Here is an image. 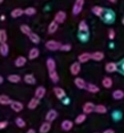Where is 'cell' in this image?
<instances>
[{
  "instance_id": "cell-43",
  "label": "cell",
  "mask_w": 124,
  "mask_h": 133,
  "mask_svg": "<svg viewBox=\"0 0 124 133\" xmlns=\"http://www.w3.org/2000/svg\"><path fill=\"white\" fill-rule=\"evenodd\" d=\"M8 122L6 120H4V121H1L0 122V129H4L8 127Z\"/></svg>"
},
{
  "instance_id": "cell-1",
  "label": "cell",
  "mask_w": 124,
  "mask_h": 133,
  "mask_svg": "<svg viewBox=\"0 0 124 133\" xmlns=\"http://www.w3.org/2000/svg\"><path fill=\"white\" fill-rule=\"evenodd\" d=\"M85 0H76L75 1V4L72 8V13L73 15L77 16L82 11V8H83V5Z\"/></svg>"
},
{
  "instance_id": "cell-2",
  "label": "cell",
  "mask_w": 124,
  "mask_h": 133,
  "mask_svg": "<svg viewBox=\"0 0 124 133\" xmlns=\"http://www.w3.org/2000/svg\"><path fill=\"white\" fill-rule=\"evenodd\" d=\"M45 46H46V48H48V50H51V51H56V50L60 49V48H61V46H62V45H61L59 42H57V41L49 40V41H48V42H46Z\"/></svg>"
},
{
  "instance_id": "cell-34",
  "label": "cell",
  "mask_w": 124,
  "mask_h": 133,
  "mask_svg": "<svg viewBox=\"0 0 124 133\" xmlns=\"http://www.w3.org/2000/svg\"><path fill=\"white\" fill-rule=\"evenodd\" d=\"M20 31L22 32L23 34L27 35L28 37L32 33L31 28H30L29 26H28V25H21V26H20Z\"/></svg>"
},
{
  "instance_id": "cell-20",
  "label": "cell",
  "mask_w": 124,
  "mask_h": 133,
  "mask_svg": "<svg viewBox=\"0 0 124 133\" xmlns=\"http://www.w3.org/2000/svg\"><path fill=\"white\" fill-rule=\"evenodd\" d=\"M104 58V53L101 51H96L91 54V59L94 61H100Z\"/></svg>"
},
{
  "instance_id": "cell-12",
  "label": "cell",
  "mask_w": 124,
  "mask_h": 133,
  "mask_svg": "<svg viewBox=\"0 0 124 133\" xmlns=\"http://www.w3.org/2000/svg\"><path fill=\"white\" fill-rule=\"evenodd\" d=\"M45 95H46V89H45L44 87H37V89H36L35 91V97L37 98H39V99H41V98H43L45 97Z\"/></svg>"
},
{
  "instance_id": "cell-18",
  "label": "cell",
  "mask_w": 124,
  "mask_h": 133,
  "mask_svg": "<svg viewBox=\"0 0 124 133\" xmlns=\"http://www.w3.org/2000/svg\"><path fill=\"white\" fill-rule=\"evenodd\" d=\"M39 98H31L30 99V101L28 102V108L29 109H35L37 107V106L39 105Z\"/></svg>"
},
{
  "instance_id": "cell-16",
  "label": "cell",
  "mask_w": 124,
  "mask_h": 133,
  "mask_svg": "<svg viewBox=\"0 0 124 133\" xmlns=\"http://www.w3.org/2000/svg\"><path fill=\"white\" fill-rule=\"evenodd\" d=\"M47 68H48V72L56 70V62L53 58L48 57V58L47 59Z\"/></svg>"
},
{
  "instance_id": "cell-30",
  "label": "cell",
  "mask_w": 124,
  "mask_h": 133,
  "mask_svg": "<svg viewBox=\"0 0 124 133\" xmlns=\"http://www.w3.org/2000/svg\"><path fill=\"white\" fill-rule=\"evenodd\" d=\"M8 80L11 83H18L19 81L21 80V78L19 75H17V74H12V75H9L8 77Z\"/></svg>"
},
{
  "instance_id": "cell-17",
  "label": "cell",
  "mask_w": 124,
  "mask_h": 133,
  "mask_svg": "<svg viewBox=\"0 0 124 133\" xmlns=\"http://www.w3.org/2000/svg\"><path fill=\"white\" fill-rule=\"evenodd\" d=\"M12 99L6 95H1L0 96V104L3 106H6V105H11L12 103Z\"/></svg>"
},
{
  "instance_id": "cell-52",
  "label": "cell",
  "mask_w": 124,
  "mask_h": 133,
  "mask_svg": "<svg viewBox=\"0 0 124 133\" xmlns=\"http://www.w3.org/2000/svg\"><path fill=\"white\" fill-rule=\"evenodd\" d=\"M3 1H4V0H0V3H3Z\"/></svg>"
},
{
  "instance_id": "cell-13",
  "label": "cell",
  "mask_w": 124,
  "mask_h": 133,
  "mask_svg": "<svg viewBox=\"0 0 124 133\" xmlns=\"http://www.w3.org/2000/svg\"><path fill=\"white\" fill-rule=\"evenodd\" d=\"M51 129V122L46 121L41 124L39 128V133H48Z\"/></svg>"
},
{
  "instance_id": "cell-31",
  "label": "cell",
  "mask_w": 124,
  "mask_h": 133,
  "mask_svg": "<svg viewBox=\"0 0 124 133\" xmlns=\"http://www.w3.org/2000/svg\"><path fill=\"white\" fill-rule=\"evenodd\" d=\"M103 12H104V9L101 6H95L94 8H92V13L94 14L95 16H97V17H102Z\"/></svg>"
},
{
  "instance_id": "cell-4",
  "label": "cell",
  "mask_w": 124,
  "mask_h": 133,
  "mask_svg": "<svg viewBox=\"0 0 124 133\" xmlns=\"http://www.w3.org/2000/svg\"><path fill=\"white\" fill-rule=\"evenodd\" d=\"M80 69H81V66H80V62H74L71 64L70 66V73L73 75V76H77L79 75V73L80 72Z\"/></svg>"
},
{
  "instance_id": "cell-53",
  "label": "cell",
  "mask_w": 124,
  "mask_h": 133,
  "mask_svg": "<svg viewBox=\"0 0 124 133\" xmlns=\"http://www.w3.org/2000/svg\"><path fill=\"white\" fill-rule=\"evenodd\" d=\"M94 133H99V132H94Z\"/></svg>"
},
{
  "instance_id": "cell-26",
  "label": "cell",
  "mask_w": 124,
  "mask_h": 133,
  "mask_svg": "<svg viewBox=\"0 0 124 133\" xmlns=\"http://www.w3.org/2000/svg\"><path fill=\"white\" fill-rule=\"evenodd\" d=\"M112 97H113V98L116 100L122 99V98H124V92L122 90H120V89H116V90L113 91Z\"/></svg>"
},
{
  "instance_id": "cell-27",
  "label": "cell",
  "mask_w": 124,
  "mask_h": 133,
  "mask_svg": "<svg viewBox=\"0 0 124 133\" xmlns=\"http://www.w3.org/2000/svg\"><path fill=\"white\" fill-rule=\"evenodd\" d=\"M23 14H25V10L21 9V8H15L14 10H12L11 17L13 18H17V17H21Z\"/></svg>"
},
{
  "instance_id": "cell-9",
  "label": "cell",
  "mask_w": 124,
  "mask_h": 133,
  "mask_svg": "<svg viewBox=\"0 0 124 133\" xmlns=\"http://www.w3.org/2000/svg\"><path fill=\"white\" fill-rule=\"evenodd\" d=\"M79 34H89V26L84 20L80 21L79 24Z\"/></svg>"
},
{
  "instance_id": "cell-3",
  "label": "cell",
  "mask_w": 124,
  "mask_h": 133,
  "mask_svg": "<svg viewBox=\"0 0 124 133\" xmlns=\"http://www.w3.org/2000/svg\"><path fill=\"white\" fill-rule=\"evenodd\" d=\"M95 107L96 106L92 103V102H86L82 107V110L85 114H90L91 112L95 111Z\"/></svg>"
},
{
  "instance_id": "cell-28",
  "label": "cell",
  "mask_w": 124,
  "mask_h": 133,
  "mask_svg": "<svg viewBox=\"0 0 124 133\" xmlns=\"http://www.w3.org/2000/svg\"><path fill=\"white\" fill-rule=\"evenodd\" d=\"M103 20L105 21V22H108V23H112L113 20H114V15H113V13L111 11H107V13L105 14V16H104L103 17Z\"/></svg>"
},
{
  "instance_id": "cell-39",
  "label": "cell",
  "mask_w": 124,
  "mask_h": 133,
  "mask_svg": "<svg viewBox=\"0 0 124 133\" xmlns=\"http://www.w3.org/2000/svg\"><path fill=\"white\" fill-rule=\"evenodd\" d=\"M36 12H37V10H36V8H28L27 9H25V14L28 16L35 15Z\"/></svg>"
},
{
  "instance_id": "cell-25",
  "label": "cell",
  "mask_w": 124,
  "mask_h": 133,
  "mask_svg": "<svg viewBox=\"0 0 124 133\" xmlns=\"http://www.w3.org/2000/svg\"><path fill=\"white\" fill-rule=\"evenodd\" d=\"M24 80L27 84H28V85H34V84H36V78H34V76L32 74L25 75Z\"/></svg>"
},
{
  "instance_id": "cell-42",
  "label": "cell",
  "mask_w": 124,
  "mask_h": 133,
  "mask_svg": "<svg viewBox=\"0 0 124 133\" xmlns=\"http://www.w3.org/2000/svg\"><path fill=\"white\" fill-rule=\"evenodd\" d=\"M108 36H109V38L110 39V40H112V39L115 38V31L113 29H109V34H108Z\"/></svg>"
},
{
  "instance_id": "cell-19",
  "label": "cell",
  "mask_w": 124,
  "mask_h": 133,
  "mask_svg": "<svg viewBox=\"0 0 124 133\" xmlns=\"http://www.w3.org/2000/svg\"><path fill=\"white\" fill-rule=\"evenodd\" d=\"M27 63V58L23 56H20L18 57L17 59L15 60V66H17V68H22L26 65Z\"/></svg>"
},
{
  "instance_id": "cell-36",
  "label": "cell",
  "mask_w": 124,
  "mask_h": 133,
  "mask_svg": "<svg viewBox=\"0 0 124 133\" xmlns=\"http://www.w3.org/2000/svg\"><path fill=\"white\" fill-rule=\"evenodd\" d=\"M49 78L54 82V83H57L59 80V77L57 75V71L56 70H53V71H50L49 72Z\"/></svg>"
},
{
  "instance_id": "cell-45",
  "label": "cell",
  "mask_w": 124,
  "mask_h": 133,
  "mask_svg": "<svg viewBox=\"0 0 124 133\" xmlns=\"http://www.w3.org/2000/svg\"><path fill=\"white\" fill-rule=\"evenodd\" d=\"M26 133H36V130H35V129H29Z\"/></svg>"
},
{
  "instance_id": "cell-15",
  "label": "cell",
  "mask_w": 124,
  "mask_h": 133,
  "mask_svg": "<svg viewBox=\"0 0 124 133\" xmlns=\"http://www.w3.org/2000/svg\"><path fill=\"white\" fill-rule=\"evenodd\" d=\"M61 128H62L63 130L69 131L70 129H72V128H73V122L69 119L64 120V121H62V123H61Z\"/></svg>"
},
{
  "instance_id": "cell-5",
  "label": "cell",
  "mask_w": 124,
  "mask_h": 133,
  "mask_svg": "<svg viewBox=\"0 0 124 133\" xmlns=\"http://www.w3.org/2000/svg\"><path fill=\"white\" fill-rule=\"evenodd\" d=\"M57 118V112L55 109H49L46 114V120L48 122H52Z\"/></svg>"
},
{
  "instance_id": "cell-44",
  "label": "cell",
  "mask_w": 124,
  "mask_h": 133,
  "mask_svg": "<svg viewBox=\"0 0 124 133\" xmlns=\"http://www.w3.org/2000/svg\"><path fill=\"white\" fill-rule=\"evenodd\" d=\"M103 133H115V131L113 130L112 129H106V130H104Z\"/></svg>"
},
{
  "instance_id": "cell-23",
  "label": "cell",
  "mask_w": 124,
  "mask_h": 133,
  "mask_svg": "<svg viewBox=\"0 0 124 133\" xmlns=\"http://www.w3.org/2000/svg\"><path fill=\"white\" fill-rule=\"evenodd\" d=\"M57 28H58V23L56 22V21L54 20V21H52V22L49 24V26H48V32L49 34H54L57 30Z\"/></svg>"
},
{
  "instance_id": "cell-48",
  "label": "cell",
  "mask_w": 124,
  "mask_h": 133,
  "mask_svg": "<svg viewBox=\"0 0 124 133\" xmlns=\"http://www.w3.org/2000/svg\"><path fill=\"white\" fill-rule=\"evenodd\" d=\"M121 70H122V72L124 73V62L122 63V65H121Z\"/></svg>"
},
{
  "instance_id": "cell-40",
  "label": "cell",
  "mask_w": 124,
  "mask_h": 133,
  "mask_svg": "<svg viewBox=\"0 0 124 133\" xmlns=\"http://www.w3.org/2000/svg\"><path fill=\"white\" fill-rule=\"evenodd\" d=\"M71 48H72V46H71V45L69 44H65V45H62L60 48L61 51H69V50H71Z\"/></svg>"
},
{
  "instance_id": "cell-46",
  "label": "cell",
  "mask_w": 124,
  "mask_h": 133,
  "mask_svg": "<svg viewBox=\"0 0 124 133\" xmlns=\"http://www.w3.org/2000/svg\"><path fill=\"white\" fill-rule=\"evenodd\" d=\"M0 19H1V21H4L5 19H6V17H5L4 15H2L1 16V17H0Z\"/></svg>"
},
{
  "instance_id": "cell-47",
  "label": "cell",
  "mask_w": 124,
  "mask_h": 133,
  "mask_svg": "<svg viewBox=\"0 0 124 133\" xmlns=\"http://www.w3.org/2000/svg\"><path fill=\"white\" fill-rule=\"evenodd\" d=\"M3 81H4V79H3V77L1 76V77H0V84H2Z\"/></svg>"
},
{
  "instance_id": "cell-21",
  "label": "cell",
  "mask_w": 124,
  "mask_h": 133,
  "mask_svg": "<svg viewBox=\"0 0 124 133\" xmlns=\"http://www.w3.org/2000/svg\"><path fill=\"white\" fill-rule=\"evenodd\" d=\"M8 52H9V46L6 43H2L0 45V54L3 57H6L8 55Z\"/></svg>"
},
{
  "instance_id": "cell-8",
  "label": "cell",
  "mask_w": 124,
  "mask_h": 133,
  "mask_svg": "<svg viewBox=\"0 0 124 133\" xmlns=\"http://www.w3.org/2000/svg\"><path fill=\"white\" fill-rule=\"evenodd\" d=\"M54 93H55L56 97H57L58 99H62L66 97V92L62 88H59V87H56L53 89Z\"/></svg>"
},
{
  "instance_id": "cell-11",
  "label": "cell",
  "mask_w": 124,
  "mask_h": 133,
  "mask_svg": "<svg viewBox=\"0 0 124 133\" xmlns=\"http://www.w3.org/2000/svg\"><path fill=\"white\" fill-rule=\"evenodd\" d=\"M74 83L76 87L80 89H85L87 88V84H86L85 80L81 78H76L74 80Z\"/></svg>"
},
{
  "instance_id": "cell-24",
  "label": "cell",
  "mask_w": 124,
  "mask_h": 133,
  "mask_svg": "<svg viewBox=\"0 0 124 133\" xmlns=\"http://www.w3.org/2000/svg\"><path fill=\"white\" fill-rule=\"evenodd\" d=\"M101 84L105 89H110V88L112 87L113 82H112V79H111L109 77H106V78H104L103 79H102Z\"/></svg>"
},
{
  "instance_id": "cell-29",
  "label": "cell",
  "mask_w": 124,
  "mask_h": 133,
  "mask_svg": "<svg viewBox=\"0 0 124 133\" xmlns=\"http://www.w3.org/2000/svg\"><path fill=\"white\" fill-rule=\"evenodd\" d=\"M86 89H87L89 92L93 93V94L98 93L99 91H100V88H99L97 85H95V84H88Z\"/></svg>"
},
{
  "instance_id": "cell-35",
  "label": "cell",
  "mask_w": 124,
  "mask_h": 133,
  "mask_svg": "<svg viewBox=\"0 0 124 133\" xmlns=\"http://www.w3.org/2000/svg\"><path fill=\"white\" fill-rule=\"evenodd\" d=\"M95 112L99 113V114H105V113L107 112V108L104 105H101V104L97 105L96 107H95Z\"/></svg>"
},
{
  "instance_id": "cell-14",
  "label": "cell",
  "mask_w": 124,
  "mask_h": 133,
  "mask_svg": "<svg viewBox=\"0 0 124 133\" xmlns=\"http://www.w3.org/2000/svg\"><path fill=\"white\" fill-rule=\"evenodd\" d=\"M105 69L107 72L113 73L118 70V66H117V64L114 62H109V63H107V65L105 66Z\"/></svg>"
},
{
  "instance_id": "cell-33",
  "label": "cell",
  "mask_w": 124,
  "mask_h": 133,
  "mask_svg": "<svg viewBox=\"0 0 124 133\" xmlns=\"http://www.w3.org/2000/svg\"><path fill=\"white\" fill-rule=\"evenodd\" d=\"M86 119H87V114L82 113V114L78 115V117H76V118H75V123L81 124V123H83Z\"/></svg>"
},
{
  "instance_id": "cell-49",
  "label": "cell",
  "mask_w": 124,
  "mask_h": 133,
  "mask_svg": "<svg viewBox=\"0 0 124 133\" xmlns=\"http://www.w3.org/2000/svg\"><path fill=\"white\" fill-rule=\"evenodd\" d=\"M69 98H67V99H66L65 101H64V103H65L66 105H68V103H69Z\"/></svg>"
},
{
  "instance_id": "cell-6",
  "label": "cell",
  "mask_w": 124,
  "mask_h": 133,
  "mask_svg": "<svg viewBox=\"0 0 124 133\" xmlns=\"http://www.w3.org/2000/svg\"><path fill=\"white\" fill-rule=\"evenodd\" d=\"M66 17H67V15H66L65 12L58 11L55 15V21L58 23V24H62V23L66 20Z\"/></svg>"
},
{
  "instance_id": "cell-41",
  "label": "cell",
  "mask_w": 124,
  "mask_h": 133,
  "mask_svg": "<svg viewBox=\"0 0 124 133\" xmlns=\"http://www.w3.org/2000/svg\"><path fill=\"white\" fill-rule=\"evenodd\" d=\"M112 117L115 120H120V118L122 117V114L120 111H114V112L112 113Z\"/></svg>"
},
{
  "instance_id": "cell-10",
  "label": "cell",
  "mask_w": 124,
  "mask_h": 133,
  "mask_svg": "<svg viewBox=\"0 0 124 133\" xmlns=\"http://www.w3.org/2000/svg\"><path fill=\"white\" fill-rule=\"evenodd\" d=\"M89 59H91V54L88 53V52L81 53L78 57V60H79V62H80V63H86V62H88Z\"/></svg>"
},
{
  "instance_id": "cell-38",
  "label": "cell",
  "mask_w": 124,
  "mask_h": 133,
  "mask_svg": "<svg viewBox=\"0 0 124 133\" xmlns=\"http://www.w3.org/2000/svg\"><path fill=\"white\" fill-rule=\"evenodd\" d=\"M16 125L18 128H20V129H23V128L26 127L27 123L22 118H16Z\"/></svg>"
},
{
  "instance_id": "cell-50",
  "label": "cell",
  "mask_w": 124,
  "mask_h": 133,
  "mask_svg": "<svg viewBox=\"0 0 124 133\" xmlns=\"http://www.w3.org/2000/svg\"><path fill=\"white\" fill-rule=\"evenodd\" d=\"M109 2H111V3H115L117 1V0H109Z\"/></svg>"
},
{
  "instance_id": "cell-32",
  "label": "cell",
  "mask_w": 124,
  "mask_h": 133,
  "mask_svg": "<svg viewBox=\"0 0 124 133\" xmlns=\"http://www.w3.org/2000/svg\"><path fill=\"white\" fill-rule=\"evenodd\" d=\"M28 37H29L30 41H31L32 43H34V44H38V43L40 42V37H39V36L37 35V34L34 33V32H32V33L28 36Z\"/></svg>"
},
{
  "instance_id": "cell-7",
  "label": "cell",
  "mask_w": 124,
  "mask_h": 133,
  "mask_svg": "<svg viewBox=\"0 0 124 133\" xmlns=\"http://www.w3.org/2000/svg\"><path fill=\"white\" fill-rule=\"evenodd\" d=\"M10 107H11L12 110H14L15 112H17V113L22 111L23 109H24V105H23V104L21 103V102H19V101H13L11 103V105H10Z\"/></svg>"
},
{
  "instance_id": "cell-37",
  "label": "cell",
  "mask_w": 124,
  "mask_h": 133,
  "mask_svg": "<svg viewBox=\"0 0 124 133\" xmlns=\"http://www.w3.org/2000/svg\"><path fill=\"white\" fill-rule=\"evenodd\" d=\"M8 40V35H6V31L5 29L0 30V42L1 44L2 43H6Z\"/></svg>"
},
{
  "instance_id": "cell-51",
  "label": "cell",
  "mask_w": 124,
  "mask_h": 133,
  "mask_svg": "<svg viewBox=\"0 0 124 133\" xmlns=\"http://www.w3.org/2000/svg\"><path fill=\"white\" fill-rule=\"evenodd\" d=\"M122 24L124 25V17H123V19H122Z\"/></svg>"
},
{
  "instance_id": "cell-22",
  "label": "cell",
  "mask_w": 124,
  "mask_h": 133,
  "mask_svg": "<svg viewBox=\"0 0 124 133\" xmlns=\"http://www.w3.org/2000/svg\"><path fill=\"white\" fill-rule=\"evenodd\" d=\"M39 56V50L38 48H33L30 49L29 53H28V58L31 59V60H33V59L37 58V57Z\"/></svg>"
}]
</instances>
